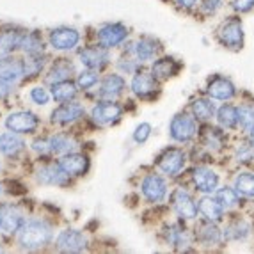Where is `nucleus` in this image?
Returning <instances> with one entry per match:
<instances>
[{"label":"nucleus","mask_w":254,"mask_h":254,"mask_svg":"<svg viewBox=\"0 0 254 254\" xmlns=\"http://www.w3.org/2000/svg\"><path fill=\"white\" fill-rule=\"evenodd\" d=\"M52 238V229L47 222L41 220H32L21 226L20 244L25 249H39L45 247Z\"/></svg>","instance_id":"nucleus-1"},{"label":"nucleus","mask_w":254,"mask_h":254,"mask_svg":"<svg viewBox=\"0 0 254 254\" xmlns=\"http://www.w3.org/2000/svg\"><path fill=\"white\" fill-rule=\"evenodd\" d=\"M219 36L220 43L228 48H242L244 43V29H242V21L238 18L231 16L219 27Z\"/></svg>","instance_id":"nucleus-2"},{"label":"nucleus","mask_w":254,"mask_h":254,"mask_svg":"<svg viewBox=\"0 0 254 254\" xmlns=\"http://www.w3.org/2000/svg\"><path fill=\"white\" fill-rule=\"evenodd\" d=\"M171 137L178 142H189L195 137L197 133V125H195L194 118L187 114H178L174 116L173 121H171Z\"/></svg>","instance_id":"nucleus-3"},{"label":"nucleus","mask_w":254,"mask_h":254,"mask_svg":"<svg viewBox=\"0 0 254 254\" xmlns=\"http://www.w3.org/2000/svg\"><path fill=\"white\" fill-rule=\"evenodd\" d=\"M185 160H187V157H185V153H183V149L169 148V149H165L160 157L157 158V165L165 174L176 176V174H180V171L183 169Z\"/></svg>","instance_id":"nucleus-4"},{"label":"nucleus","mask_w":254,"mask_h":254,"mask_svg":"<svg viewBox=\"0 0 254 254\" xmlns=\"http://www.w3.org/2000/svg\"><path fill=\"white\" fill-rule=\"evenodd\" d=\"M140 189H142V195L149 203H160L167 194V185H165L164 178H160L158 174H148L142 180Z\"/></svg>","instance_id":"nucleus-5"},{"label":"nucleus","mask_w":254,"mask_h":254,"mask_svg":"<svg viewBox=\"0 0 254 254\" xmlns=\"http://www.w3.org/2000/svg\"><path fill=\"white\" fill-rule=\"evenodd\" d=\"M38 125V118L32 112H14L5 119V127L16 133H32Z\"/></svg>","instance_id":"nucleus-6"},{"label":"nucleus","mask_w":254,"mask_h":254,"mask_svg":"<svg viewBox=\"0 0 254 254\" xmlns=\"http://www.w3.org/2000/svg\"><path fill=\"white\" fill-rule=\"evenodd\" d=\"M87 246L85 237L76 229H66L57 237V249L64 253H82Z\"/></svg>","instance_id":"nucleus-7"},{"label":"nucleus","mask_w":254,"mask_h":254,"mask_svg":"<svg viewBox=\"0 0 254 254\" xmlns=\"http://www.w3.org/2000/svg\"><path fill=\"white\" fill-rule=\"evenodd\" d=\"M78 32L75 29H68V27H61L50 32V45L55 50H71L78 45Z\"/></svg>","instance_id":"nucleus-8"},{"label":"nucleus","mask_w":254,"mask_h":254,"mask_svg":"<svg viewBox=\"0 0 254 254\" xmlns=\"http://www.w3.org/2000/svg\"><path fill=\"white\" fill-rule=\"evenodd\" d=\"M173 206L176 210L182 219H195L197 217V204L194 203V199L190 197L189 192H185L183 189H178V190H174L173 194Z\"/></svg>","instance_id":"nucleus-9"},{"label":"nucleus","mask_w":254,"mask_h":254,"mask_svg":"<svg viewBox=\"0 0 254 254\" xmlns=\"http://www.w3.org/2000/svg\"><path fill=\"white\" fill-rule=\"evenodd\" d=\"M80 63L89 69H102L109 63L107 47H87L80 52Z\"/></svg>","instance_id":"nucleus-10"},{"label":"nucleus","mask_w":254,"mask_h":254,"mask_svg":"<svg viewBox=\"0 0 254 254\" xmlns=\"http://www.w3.org/2000/svg\"><path fill=\"white\" fill-rule=\"evenodd\" d=\"M123 114V109L118 103H100L93 109V121L102 127L107 125H114L116 121H119Z\"/></svg>","instance_id":"nucleus-11"},{"label":"nucleus","mask_w":254,"mask_h":254,"mask_svg":"<svg viewBox=\"0 0 254 254\" xmlns=\"http://www.w3.org/2000/svg\"><path fill=\"white\" fill-rule=\"evenodd\" d=\"M128 36V30L125 25L121 23H110V25H105L100 29L98 32V38H100V43L103 47L110 48V47H118L119 43H123Z\"/></svg>","instance_id":"nucleus-12"},{"label":"nucleus","mask_w":254,"mask_h":254,"mask_svg":"<svg viewBox=\"0 0 254 254\" xmlns=\"http://www.w3.org/2000/svg\"><path fill=\"white\" fill-rule=\"evenodd\" d=\"M206 93H208V96L213 98V100H222V102H226V100H231V98L235 96L237 89H235V85L231 84V80H228L224 76H215V78L210 80V84H208Z\"/></svg>","instance_id":"nucleus-13"},{"label":"nucleus","mask_w":254,"mask_h":254,"mask_svg":"<svg viewBox=\"0 0 254 254\" xmlns=\"http://www.w3.org/2000/svg\"><path fill=\"white\" fill-rule=\"evenodd\" d=\"M192 178H194L197 190L204 192V194H212L219 185V176L210 167H195Z\"/></svg>","instance_id":"nucleus-14"},{"label":"nucleus","mask_w":254,"mask_h":254,"mask_svg":"<svg viewBox=\"0 0 254 254\" xmlns=\"http://www.w3.org/2000/svg\"><path fill=\"white\" fill-rule=\"evenodd\" d=\"M25 75V63L14 57L0 59V80L16 82Z\"/></svg>","instance_id":"nucleus-15"},{"label":"nucleus","mask_w":254,"mask_h":254,"mask_svg":"<svg viewBox=\"0 0 254 254\" xmlns=\"http://www.w3.org/2000/svg\"><path fill=\"white\" fill-rule=\"evenodd\" d=\"M59 165L69 176H82L89 169V158L80 153H69V155H64Z\"/></svg>","instance_id":"nucleus-16"},{"label":"nucleus","mask_w":254,"mask_h":254,"mask_svg":"<svg viewBox=\"0 0 254 254\" xmlns=\"http://www.w3.org/2000/svg\"><path fill=\"white\" fill-rule=\"evenodd\" d=\"M38 180L45 185H66L69 182V174L57 165H45L38 171Z\"/></svg>","instance_id":"nucleus-17"},{"label":"nucleus","mask_w":254,"mask_h":254,"mask_svg":"<svg viewBox=\"0 0 254 254\" xmlns=\"http://www.w3.org/2000/svg\"><path fill=\"white\" fill-rule=\"evenodd\" d=\"M82 116H84V107L80 103H64L59 109L54 110L52 121L59 125H69L78 118H82Z\"/></svg>","instance_id":"nucleus-18"},{"label":"nucleus","mask_w":254,"mask_h":254,"mask_svg":"<svg viewBox=\"0 0 254 254\" xmlns=\"http://www.w3.org/2000/svg\"><path fill=\"white\" fill-rule=\"evenodd\" d=\"M0 228L5 233H14L21 228V215L16 208L11 204H2L0 206Z\"/></svg>","instance_id":"nucleus-19"},{"label":"nucleus","mask_w":254,"mask_h":254,"mask_svg":"<svg viewBox=\"0 0 254 254\" xmlns=\"http://www.w3.org/2000/svg\"><path fill=\"white\" fill-rule=\"evenodd\" d=\"M131 91L140 98H148L149 94H153L157 91V80L155 75L149 73H137L131 80Z\"/></svg>","instance_id":"nucleus-20"},{"label":"nucleus","mask_w":254,"mask_h":254,"mask_svg":"<svg viewBox=\"0 0 254 254\" xmlns=\"http://www.w3.org/2000/svg\"><path fill=\"white\" fill-rule=\"evenodd\" d=\"M199 212L203 213L204 217H206L210 222H219L220 219H222V204L219 203V199H213V197H210V195H204L203 199L199 201Z\"/></svg>","instance_id":"nucleus-21"},{"label":"nucleus","mask_w":254,"mask_h":254,"mask_svg":"<svg viewBox=\"0 0 254 254\" xmlns=\"http://www.w3.org/2000/svg\"><path fill=\"white\" fill-rule=\"evenodd\" d=\"M153 75L155 78H160V80H165L169 76H174L180 71V64L176 63L171 57H164V59H158L157 63L153 64Z\"/></svg>","instance_id":"nucleus-22"},{"label":"nucleus","mask_w":254,"mask_h":254,"mask_svg":"<svg viewBox=\"0 0 254 254\" xmlns=\"http://www.w3.org/2000/svg\"><path fill=\"white\" fill-rule=\"evenodd\" d=\"M125 89V80L123 76L119 75H109L103 78L102 87H100V96L102 98H114L118 94H121V91Z\"/></svg>","instance_id":"nucleus-23"},{"label":"nucleus","mask_w":254,"mask_h":254,"mask_svg":"<svg viewBox=\"0 0 254 254\" xmlns=\"http://www.w3.org/2000/svg\"><path fill=\"white\" fill-rule=\"evenodd\" d=\"M23 149V140L16 135V131H9V133H2L0 135V151L7 155V157H14L16 153Z\"/></svg>","instance_id":"nucleus-24"},{"label":"nucleus","mask_w":254,"mask_h":254,"mask_svg":"<svg viewBox=\"0 0 254 254\" xmlns=\"http://www.w3.org/2000/svg\"><path fill=\"white\" fill-rule=\"evenodd\" d=\"M76 94V85L71 80H61L52 84V96L57 102H69Z\"/></svg>","instance_id":"nucleus-25"},{"label":"nucleus","mask_w":254,"mask_h":254,"mask_svg":"<svg viewBox=\"0 0 254 254\" xmlns=\"http://www.w3.org/2000/svg\"><path fill=\"white\" fill-rule=\"evenodd\" d=\"M158 43L155 41V39L151 38H142L137 41L135 45V55H137V59L140 61V63H144V61H151L153 57H155V54L158 52Z\"/></svg>","instance_id":"nucleus-26"},{"label":"nucleus","mask_w":254,"mask_h":254,"mask_svg":"<svg viewBox=\"0 0 254 254\" xmlns=\"http://www.w3.org/2000/svg\"><path fill=\"white\" fill-rule=\"evenodd\" d=\"M192 112H194V118H197L199 121H208L215 114V105L212 103V100L197 98L192 102Z\"/></svg>","instance_id":"nucleus-27"},{"label":"nucleus","mask_w":254,"mask_h":254,"mask_svg":"<svg viewBox=\"0 0 254 254\" xmlns=\"http://www.w3.org/2000/svg\"><path fill=\"white\" fill-rule=\"evenodd\" d=\"M76 148V142L69 135H54L50 137V149L52 153H57V155H68L69 151Z\"/></svg>","instance_id":"nucleus-28"},{"label":"nucleus","mask_w":254,"mask_h":254,"mask_svg":"<svg viewBox=\"0 0 254 254\" xmlns=\"http://www.w3.org/2000/svg\"><path fill=\"white\" fill-rule=\"evenodd\" d=\"M249 233H251V226L247 224L246 220L238 219L226 228L224 237L228 238V240H244V238L249 237Z\"/></svg>","instance_id":"nucleus-29"},{"label":"nucleus","mask_w":254,"mask_h":254,"mask_svg":"<svg viewBox=\"0 0 254 254\" xmlns=\"http://www.w3.org/2000/svg\"><path fill=\"white\" fill-rule=\"evenodd\" d=\"M217 121L222 128H233L238 123V109L233 105H222L217 112Z\"/></svg>","instance_id":"nucleus-30"},{"label":"nucleus","mask_w":254,"mask_h":254,"mask_svg":"<svg viewBox=\"0 0 254 254\" xmlns=\"http://www.w3.org/2000/svg\"><path fill=\"white\" fill-rule=\"evenodd\" d=\"M235 190L246 197H254V174L240 173L235 180Z\"/></svg>","instance_id":"nucleus-31"},{"label":"nucleus","mask_w":254,"mask_h":254,"mask_svg":"<svg viewBox=\"0 0 254 254\" xmlns=\"http://www.w3.org/2000/svg\"><path fill=\"white\" fill-rule=\"evenodd\" d=\"M23 36L20 32H4L0 34V55L9 54L14 48L21 47V41H23Z\"/></svg>","instance_id":"nucleus-32"},{"label":"nucleus","mask_w":254,"mask_h":254,"mask_svg":"<svg viewBox=\"0 0 254 254\" xmlns=\"http://www.w3.org/2000/svg\"><path fill=\"white\" fill-rule=\"evenodd\" d=\"M71 73H73V64L68 63V61L61 59L59 63L52 68L50 75H48V80H50L52 84H54V82H61V80H68Z\"/></svg>","instance_id":"nucleus-33"},{"label":"nucleus","mask_w":254,"mask_h":254,"mask_svg":"<svg viewBox=\"0 0 254 254\" xmlns=\"http://www.w3.org/2000/svg\"><path fill=\"white\" fill-rule=\"evenodd\" d=\"M203 142L206 148L213 149V151H219V149H222V146H224V135H222L217 128H204Z\"/></svg>","instance_id":"nucleus-34"},{"label":"nucleus","mask_w":254,"mask_h":254,"mask_svg":"<svg viewBox=\"0 0 254 254\" xmlns=\"http://www.w3.org/2000/svg\"><path fill=\"white\" fill-rule=\"evenodd\" d=\"M167 240L169 244H173L174 247H185L190 246V238H189V233H187L185 228H180V226H173L167 233Z\"/></svg>","instance_id":"nucleus-35"},{"label":"nucleus","mask_w":254,"mask_h":254,"mask_svg":"<svg viewBox=\"0 0 254 254\" xmlns=\"http://www.w3.org/2000/svg\"><path fill=\"white\" fill-rule=\"evenodd\" d=\"M238 123L246 131L254 130V107L253 105H242L238 109Z\"/></svg>","instance_id":"nucleus-36"},{"label":"nucleus","mask_w":254,"mask_h":254,"mask_svg":"<svg viewBox=\"0 0 254 254\" xmlns=\"http://www.w3.org/2000/svg\"><path fill=\"white\" fill-rule=\"evenodd\" d=\"M217 199H219V203L222 204V208L229 210V208L237 206V203H238V192L235 190V189L224 187V189L217 190Z\"/></svg>","instance_id":"nucleus-37"},{"label":"nucleus","mask_w":254,"mask_h":254,"mask_svg":"<svg viewBox=\"0 0 254 254\" xmlns=\"http://www.w3.org/2000/svg\"><path fill=\"white\" fill-rule=\"evenodd\" d=\"M222 235L220 231L217 229V226L213 224H203L201 226V231H199V240L208 244V246H213V244H219Z\"/></svg>","instance_id":"nucleus-38"},{"label":"nucleus","mask_w":254,"mask_h":254,"mask_svg":"<svg viewBox=\"0 0 254 254\" xmlns=\"http://www.w3.org/2000/svg\"><path fill=\"white\" fill-rule=\"evenodd\" d=\"M21 48L29 52V54H41L43 43L38 34H25L23 36V41H21Z\"/></svg>","instance_id":"nucleus-39"},{"label":"nucleus","mask_w":254,"mask_h":254,"mask_svg":"<svg viewBox=\"0 0 254 254\" xmlns=\"http://www.w3.org/2000/svg\"><path fill=\"white\" fill-rule=\"evenodd\" d=\"M45 66V57L41 54H30V61H25V75H38Z\"/></svg>","instance_id":"nucleus-40"},{"label":"nucleus","mask_w":254,"mask_h":254,"mask_svg":"<svg viewBox=\"0 0 254 254\" xmlns=\"http://www.w3.org/2000/svg\"><path fill=\"white\" fill-rule=\"evenodd\" d=\"M98 82V75L94 71H84V73H80L78 75V80H76V85L80 87V89H84V91H87V89H91L94 84Z\"/></svg>","instance_id":"nucleus-41"},{"label":"nucleus","mask_w":254,"mask_h":254,"mask_svg":"<svg viewBox=\"0 0 254 254\" xmlns=\"http://www.w3.org/2000/svg\"><path fill=\"white\" fill-rule=\"evenodd\" d=\"M254 158V146L253 144H242L237 149V160L240 164H249Z\"/></svg>","instance_id":"nucleus-42"},{"label":"nucleus","mask_w":254,"mask_h":254,"mask_svg":"<svg viewBox=\"0 0 254 254\" xmlns=\"http://www.w3.org/2000/svg\"><path fill=\"white\" fill-rule=\"evenodd\" d=\"M149 135H151V125L149 123H140L139 127L135 128V131H133V139H135V142H139V144L146 142Z\"/></svg>","instance_id":"nucleus-43"},{"label":"nucleus","mask_w":254,"mask_h":254,"mask_svg":"<svg viewBox=\"0 0 254 254\" xmlns=\"http://www.w3.org/2000/svg\"><path fill=\"white\" fill-rule=\"evenodd\" d=\"M30 98H32L38 105H47L48 103V93H47V89H43V87H34V89L30 91Z\"/></svg>","instance_id":"nucleus-44"},{"label":"nucleus","mask_w":254,"mask_h":254,"mask_svg":"<svg viewBox=\"0 0 254 254\" xmlns=\"http://www.w3.org/2000/svg\"><path fill=\"white\" fill-rule=\"evenodd\" d=\"M231 5L238 13H247L254 7V0H231Z\"/></svg>","instance_id":"nucleus-45"},{"label":"nucleus","mask_w":254,"mask_h":254,"mask_svg":"<svg viewBox=\"0 0 254 254\" xmlns=\"http://www.w3.org/2000/svg\"><path fill=\"white\" fill-rule=\"evenodd\" d=\"M220 5H222V0H204L203 11L204 13H215Z\"/></svg>","instance_id":"nucleus-46"},{"label":"nucleus","mask_w":254,"mask_h":254,"mask_svg":"<svg viewBox=\"0 0 254 254\" xmlns=\"http://www.w3.org/2000/svg\"><path fill=\"white\" fill-rule=\"evenodd\" d=\"M32 148H34L38 153H48V151H52V149H50V140H36L34 144H32Z\"/></svg>","instance_id":"nucleus-47"},{"label":"nucleus","mask_w":254,"mask_h":254,"mask_svg":"<svg viewBox=\"0 0 254 254\" xmlns=\"http://www.w3.org/2000/svg\"><path fill=\"white\" fill-rule=\"evenodd\" d=\"M9 93H11V87H9V82L0 80V100H2V98L7 96Z\"/></svg>","instance_id":"nucleus-48"},{"label":"nucleus","mask_w":254,"mask_h":254,"mask_svg":"<svg viewBox=\"0 0 254 254\" xmlns=\"http://www.w3.org/2000/svg\"><path fill=\"white\" fill-rule=\"evenodd\" d=\"M195 2H197V0H176V4L182 9H192L195 5Z\"/></svg>","instance_id":"nucleus-49"},{"label":"nucleus","mask_w":254,"mask_h":254,"mask_svg":"<svg viewBox=\"0 0 254 254\" xmlns=\"http://www.w3.org/2000/svg\"><path fill=\"white\" fill-rule=\"evenodd\" d=\"M251 144H253V146H254V130H253V131H251Z\"/></svg>","instance_id":"nucleus-50"}]
</instances>
